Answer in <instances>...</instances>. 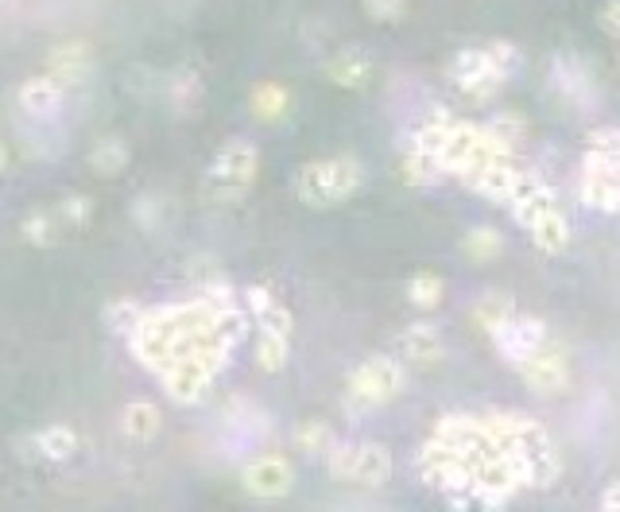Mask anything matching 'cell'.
Here are the masks:
<instances>
[{"instance_id":"obj_1","label":"cell","mask_w":620,"mask_h":512,"mask_svg":"<svg viewBox=\"0 0 620 512\" xmlns=\"http://www.w3.org/2000/svg\"><path fill=\"white\" fill-rule=\"evenodd\" d=\"M516 67V47L508 43H489V47H466L454 55L451 82L461 90L466 102H493L508 82Z\"/></svg>"},{"instance_id":"obj_2","label":"cell","mask_w":620,"mask_h":512,"mask_svg":"<svg viewBox=\"0 0 620 512\" xmlns=\"http://www.w3.org/2000/svg\"><path fill=\"white\" fill-rule=\"evenodd\" d=\"M578 195L594 210H620V128H601V132L589 137Z\"/></svg>"},{"instance_id":"obj_3","label":"cell","mask_w":620,"mask_h":512,"mask_svg":"<svg viewBox=\"0 0 620 512\" xmlns=\"http://www.w3.org/2000/svg\"><path fill=\"white\" fill-rule=\"evenodd\" d=\"M365 183V171H361L358 160L349 155H330V160H315L299 171L295 190L306 206L315 210H326V206H338L346 198H353Z\"/></svg>"},{"instance_id":"obj_4","label":"cell","mask_w":620,"mask_h":512,"mask_svg":"<svg viewBox=\"0 0 620 512\" xmlns=\"http://www.w3.org/2000/svg\"><path fill=\"white\" fill-rule=\"evenodd\" d=\"M230 353H233V346L210 341V346H202V350H190L187 358L171 361V365L160 373L167 396L175 404H198L206 393H210L213 376L230 365Z\"/></svg>"},{"instance_id":"obj_5","label":"cell","mask_w":620,"mask_h":512,"mask_svg":"<svg viewBox=\"0 0 620 512\" xmlns=\"http://www.w3.org/2000/svg\"><path fill=\"white\" fill-rule=\"evenodd\" d=\"M403 393V361L400 358H369L361 361L346 384V404L353 411H373L391 404Z\"/></svg>"},{"instance_id":"obj_6","label":"cell","mask_w":620,"mask_h":512,"mask_svg":"<svg viewBox=\"0 0 620 512\" xmlns=\"http://www.w3.org/2000/svg\"><path fill=\"white\" fill-rule=\"evenodd\" d=\"M326 462H330V474L338 481H353V486H388L391 481V454L388 446L381 443H349V446H334L330 454H326Z\"/></svg>"},{"instance_id":"obj_7","label":"cell","mask_w":620,"mask_h":512,"mask_svg":"<svg viewBox=\"0 0 620 512\" xmlns=\"http://www.w3.org/2000/svg\"><path fill=\"white\" fill-rule=\"evenodd\" d=\"M256 171H260V152L248 140H233L225 144L210 163V187L221 202H237L248 187H253Z\"/></svg>"},{"instance_id":"obj_8","label":"cell","mask_w":620,"mask_h":512,"mask_svg":"<svg viewBox=\"0 0 620 512\" xmlns=\"http://www.w3.org/2000/svg\"><path fill=\"white\" fill-rule=\"evenodd\" d=\"M516 373L524 376V384L531 388V393L547 396V400H551V396L566 393V384H570V358H566V350H562L559 341L547 338L536 353H527V358L519 361Z\"/></svg>"},{"instance_id":"obj_9","label":"cell","mask_w":620,"mask_h":512,"mask_svg":"<svg viewBox=\"0 0 620 512\" xmlns=\"http://www.w3.org/2000/svg\"><path fill=\"white\" fill-rule=\"evenodd\" d=\"M493 346H496V353H501L508 365H519V361L527 358V353H536L539 346H543L551 334H547V326L539 323V318H524V315H512V318H504L501 326H496L493 334Z\"/></svg>"},{"instance_id":"obj_10","label":"cell","mask_w":620,"mask_h":512,"mask_svg":"<svg viewBox=\"0 0 620 512\" xmlns=\"http://www.w3.org/2000/svg\"><path fill=\"white\" fill-rule=\"evenodd\" d=\"M241 481H245L248 493L260 497V501H276V497L291 493V486H295V469H291V462L283 458V454H260V458H253L245 466Z\"/></svg>"},{"instance_id":"obj_11","label":"cell","mask_w":620,"mask_h":512,"mask_svg":"<svg viewBox=\"0 0 620 512\" xmlns=\"http://www.w3.org/2000/svg\"><path fill=\"white\" fill-rule=\"evenodd\" d=\"M396 353H400L403 365L416 369H431L442 361L446 346H442V334L434 330V323H411L408 330L396 338Z\"/></svg>"},{"instance_id":"obj_12","label":"cell","mask_w":620,"mask_h":512,"mask_svg":"<svg viewBox=\"0 0 620 512\" xmlns=\"http://www.w3.org/2000/svg\"><path fill=\"white\" fill-rule=\"evenodd\" d=\"M524 230L531 233L536 248H543L547 256L566 253V245H570V225H566V218H562L559 202H551V206H543L539 213H531V218L524 222Z\"/></svg>"},{"instance_id":"obj_13","label":"cell","mask_w":620,"mask_h":512,"mask_svg":"<svg viewBox=\"0 0 620 512\" xmlns=\"http://www.w3.org/2000/svg\"><path fill=\"white\" fill-rule=\"evenodd\" d=\"M94 70V51L85 43H59L51 55H47V74L59 78L62 85H78L90 78Z\"/></svg>"},{"instance_id":"obj_14","label":"cell","mask_w":620,"mask_h":512,"mask_svg":"<svg viewBox=\"0 0 620 512\" xmlns=\"http://www.w3.org/2000/svg\"><path fill=\"white\" fill-rule=\"evenodd\" d=\"M16 102L24 113H32V117H43V113H51L55 105L62 102V82L51 74H39V78H27L24 85L16 90Z\"/></svg>"},{"instance_id":"obj_15","label":"cell","mask_w":620,"mask_h":512,"mask_svg":"<svg viewBox=\"0 0 620 512\" xmlns=\"http://www.w3.org/2000/svg\"><path fill=\"white\" fill-rule=\"evenodd\" d=\"M326 74H330V82L341 85V90H361V85L373 78V59H369L365 51H358V47H349L338 59H330Z\"/></svg>"},{"instance_id":"obj_16","label":"cell","mask_w":620,"mask_h":512,"mask_svg":"<svg viewBox=\"0 0 620 512\" xmlns=\"http://www.w3.org/2000/svg\"><path fill=\"white\" fill-rule=\"evenodd\" d=\"M120 431L132 443H148V439L160 435V408L152 400H132L120 411Z\"/></svg>"},{"instance_id":"obj_17","label":"cell","mask_w":620,"mask_h":512,"mask_svg":"<svg viewBox=\"0 0 620 512\" xmlns=\"http://www.w3.org/2000/svg\"><path fill=\"white\" fill-rule=\"evenodd\" d=\"M291 113V94L280 82H260L253 90V117L264 125H276Z\"/></svg>"},{"instance_id":"obj_18","label":"cell","mask_w":620,"mask_h":512,"mask_svg":"<svg viewBox=\"0 0 620 512\" xmlns=\"http://www.w3.org/2000/svg\"><path fill=\"white\" fill-rule=\"evenodd\" d=\"M32 446H35V454H43V458L67 462V458H74V451H78V435H74V427L55 423V427H43L39 435L32 439Z\"/></svg>"},{"instance_id":"obj_19","label":"cell","mask_w":620,"mask_h":512,"mask_svg":"<svg viewBox=\"0 0 620 512\" xmlns=\"http://www.w3.org/2000/svg\"><path fill=\"white\" fill-rule=\"evenodd\" d=\"M62 218L55 210H35V213H27L24 218V225H20V233H24V241H32V245H39V248H51V245H59L62 241Z\"/></svg>"},{"instance_id":"obj_20","label":"cell","mask_w":620,"mask_h":512,"mask_svg":"<svg viewBox=\"0 0 620 512\" xmlns=\"http://www.w3.org/2000/svg\"><path fill=\"white\" fill-rule=\"evenodd\" d=\"M288 353H291V334L280 330H260L256 334V365L264 373H280L288 365Z\"/></svg>"},{"instance_id":"obj_21","label":"cell","mask_w":620,"mask_h":512,"mask_svg":"<svg viewBox=\"0 0 620 512\" xmlns=\"http://www.w3.org/2000/svg\"><path fill=\"white\" fill-rule=\"evenodd\" d=\"M295 446L303 454H330L338 446L334 439V427L323 423V419H306V423L295 427Z\"/></svg>"},{"instance_id":"obj_22","label":"cell","mask_w":620,"mask_h":512,"mask_svg":"<svg viewBox=\"0 0 620 512\" xmlns=\"http://www.w3.org/2000/svg\"><path fill=\"white\" fill-rule=\"evenodd\" d=\"M461 253H466L473 265H484V260H493V256L504 253V237L496 230H489V225H481V230H469L466 237H461Z\"/></svg>"},{"instance_id":"obj_23","label":"cell","mask_w":620,"mask_h":512,"mask_svg":"<svg viewBox=\"0 0 620 512\" xmlns=\"http://www.w3.org/2000/svg\"><path fill=\"white\" fill-rule=\"evenodd\" d=\"M442 175V167L434 163V155H426L423 148L411 144V152L400 160V179L411 183V187H426V183H434Z\"/></svg>"},{"instance_id":"obj_24","label":"cell","mask_w":620,"mask_h":512,"mask_svg":"<svg viewBox=\"0 0 620 512\" xmlns=\"http://www.w3.org/2000/svg\"><path fill=\"white\" fill-rule=\"evenodd\" d=\"M125 163H128V144L120 137L97 140L94 152H90V167L97 175H117V171H125Z\"/></svg>"},{"instance_id":"obj_25","label":"cell","mask_w":620,"mask_h":512,"mask_svg":"<svg viewBox=\"0 0 620 512\" xmlns=\"http://www.w3.org/2000/svg\"><path fill=\"white\" fill-rule=\"evenodd\" d=\"M516 315V307H512V299H504V295H484L481 303L473 307V323L481 326L484 334H493L496 326L504 323V318H512Z\"/></svg>"},{"instance_id":"obj_26","label":"cell","mask_w":620,"mask_h":512,"mask_svg":"<svg viewBox=\"0 0 620 512\" xmlns=\"http://www.w3.org/2000/svg\"><path fill=\"white\" fill-rule=\"evenodd\" d=\"M408 299H411V307L434 311L442 303V280L434 272H416L408 283Z\"/></svg>"},{"instance_id":"obj_27","label":"cell","mask_w":620,"mask_h":512,"mask_svg":"<svg viewBox=\"0 0 620 512\" xmlns=\"http://www.w3.org/2000/svg\"><path fill=\"white\" fill-rule=\"evenodd\" d=\"M140 318H144V307L132 303V299H113L109 307H105V326H109L113 334H132Z\"/></svg>"},{"instance_id":"obj_28","label":"cell","mask_w":620,"mask_h":512,"mask_svg":"<svg viewBox=\"0 0 620 512\" xmlns=\"http://www.w3.org/2000/svg\"><path fill=\"white\" fill-rule=\"evenodd\" d=\"M55 213L62 218V225H67V230H70V225L78 230V225H85L90 218H94V202H90L85 195H70V198H62V202L55 206Z\"/></svg>"},{"instance_id":"obj_29","label":"cell","mask_w":620,"mask_h":512,"mask_svg":"<svg viewBox=\"0 0 620 512\" xmlns=\"http://www.w3.org/2000/svg\"><path fill=\"white\" fill-rule=\"evenodd\" d=\"M408 9V0H365V12L376 24H396Z\"/></svg>"},{"instance_id":"obj_30","label":"cell","mask_w":620,"mask_h":512,"mask_svg":"<svg viewBox=\"0 0 620 512\" xmlns=\"http://www.w3.org/2000/svg\"><path fill=\"white\" fill-rule=\"evenodd\" d=\"M601 27L612 35V39H620V0H609L601 9Z\"/></svg>"},{"instance_id":"obj_31","label":"cell","mask_w":620,"mask_h":512,"mask_svg":"<svg viewBox=\"0 0 620 512\" xmlns=\"http://www.w3.org/2000/svg\"><path fill=\"white\" fill-rule=\"evenodd\" d=\"M601 504H605L609 512H620V481H612V486L605 489V493H601Z\"/></svg>"},{"instance_id":"obj_32","label":"cell","mask_w":620,"mask_h":512,"mask_svg":"<svg viewBox=\"0 0 620 512\" xmlns=\"http://www.w3.org/2000/svg\"><path fill=\"white\" fill-rule=\"evenodd\" d=\"M4 163H9V155H4V148H0V171H4Z\"/></svg>"}]
</instances>
